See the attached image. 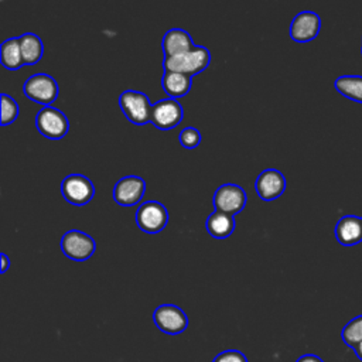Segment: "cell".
Returning <instances> with one entry per match:
<instances>
[{
  "mask_svg": "<svg viewBox=\"0 0 362 362\" xmlns=\"http://www.w3.org/2000/svg\"><path fill=\"white\" fill-rule=\"evenodd\" d=\"M18 40H20L24 65L37 64L41 59L42 52H44V45H42L41 38L34 33H25L23 35H20Z\"/></svg>",
  "mask_w": 362,
  "mask_h": 362,
  "instance_id": "19",
  "label": "cell"
},
{
  "mask_svg": "<svg viewBox=\"0 0 362 362\" xmlns=\"http://www.w3.org/2000/svg\"><path fill=\"white\" fill-rule=\"evenodd\" d=\"M18 116V105L7 93H1V126L11 124Z\"/></svg>",
  "mask_w": 362,
  "mask_h": 362,
  "instance_id": "22",
  "label": "cell"
},
{
  "mask_svg": "<svg viewBox=\"0 0 362 362\" xmlns=\"http://www.w3.org/2000/svg\"><path fill=\"white\" fill-rule=\"evenodd\" d=\"M178 140L182 147L192 150V148L198 147V144L201 143V133L195 127H185L184 130H181Z\"/></svg>",
  "mask_w": 362,
  "mask_h": 362,
  "instance_id": "23",
  "label": "cell"
},
{
  "mask_svg": "<svg viewBox=\"0 0 362 362\" xmlns=\"http://www.w3.org/2000/svg\"><path fill=\"white\" fill-rule=\"evenodd\" d=\"M335 89L345 98L362 103V76L361 75H342L334 82Z\"/></svg>",
  "mask_w": 362,
  "mask_h": 362,
  "instance_id": "20",
  "label": "cell"
},
{
  "mask_svg": "<svg viewBox=\"0 0 362 362\" xmlns=\"http://www.w3.org/2000/svg\"><path fill=\"white\" fill-rule=\"evenodd\" d=\"M354 351H355V354H356V356L362 361V342L359 344V345H356L355 348H354Z\"/></svg>",
  "mask_w": 362,
  "mask_h": 362,
  "instance_id": "27",
  "label": "cell"
},
{
  "mask_svg": "<svg viewBox=\"0 0 362 362\" xmlns=\"http://www.w3.org/2000/svg\"><path fill=\"white\" fill-rule=\"evenodd\" d=\"M195 48L191 35L182 28H171L163 37L164 58L178 57Z\"/></svg>",
  "mask_w": 362,
  "mask_h": 362,
  "instance_id": "15",
  "label": "cell"
},
{
  "mask_svg": "<svg viewBox=\"0 0 362 362\" xmlns=\"http://www.w3.org/2000/svg\"><path fill=\"white\" fill-rule=\"evenodd\" d=\"M212 362H247L246 356L238 349H228L218 354Z\"/></svg>",
  "mask_w": 362,
  "mask_h": 362,
  "instance_id": "24",
  "label": "cell"
},
{
  "mask_svg": "<svg viewBox=\"0 0 362 362\" xmlns=\"http://www.w3.org/2000/svg\"><path fill=\"white\" fill-rule=\"evenodd\" d=\"M0 259H1V273H6L7 269H8V264H10L8 256H7L6 253H1V255H0Z\"/></svg>",
  "mask_w": 362,
  "mask_h": 362,
  "instance_id": "26",
  "label": "cell"
},
{
  "mask_svg": "<svg viewBox=\"0 0 362 362\" xmlns=\"http://www.w3.org/2000/svg\"><path fill=\"white\" fill-rule=\"evenodd\" d=\"M361 52H362V47H361Z\"/></svg>",
  "mask_w": 362,
  "mask_h": 362,
  "instance_id": "28",
  "label": "cell"
},
{
  "mask_svg": "<svg viewBox=\"0 0 362 362\" xmlns=\"http://www.w3.org/2000/svg\"><path fill=\"white\" fill-rule=\"evenodd\" d=\"M321 30V18L317 13L300 11L290 24V37L296 42H308L317 38Z\"/></svg>",
  "mask_w": 362,
  "mask_h": 362,
  "instance_id": "12",
  "label": "cell"
},
{
  "mask_svg": "<svg viewBox=\"0 0 362 362\" xmlns=\"http://www.w3.org/2000/svg\"><path fill=\"white\" fill-rule=\"evenodd\" d=\"M119 106L126 119L136 126H143L151 122L153 105L148 96L140 90L129 89L122 92L119 96Z\"/></svg>",
  "mask_w": 362,
  "mask_h": 362,
  "instance_id": "2",
  "label": "cell"
},
{
  "mask_svg": "<svg viewBox=\"0 0 362 362\" xmlns=\"http://www.w3.org/2000/svg\"><path fill=\"white\" fill-rule=\"evenodd\" d=\"M255 189L260 199L273 201L283 195L286 191V178L276 168L263 170L255 182Z\"/></svg>",
  "mask_w": 362,
  "mask_h": 362,
  "instance_id": "13",
  "label": "cell"
},
{
  "mask_svg": "<svg viewBox=\"0 0 362 362\" xmlns=\"http://www.w3.org/2000/svg\"><path fill=\"white\" fill-rule=\"evenodd\" d=\"M168 222L167 208L158 201L141 204L136 212V223L146 233L161 232Z\"/></svg>",
  "mask_w": 362,
  "mask_h": 362,
  "instance_id": "7",
  "label": "cell"
},
{
  "mask_svg": "<svg viewBox=\"0 0 362 362\" xmlns=\"http://www.w3.org/2000/svg\"><path fill=\"white\" fill-rule=\"evenodd\" d=\"M184 117V109L177 99L165 98L153 105L151 123L160 130L177 127Z\"/></svg>",
  "mask_w": 362,
  "mask_h": 362,
  "instance_id": "10",
  "label": "cell"
},
{
  "mask_svg": "<svg viewBox=\"0 0 362 362\" xmlns=\"http://www.w3.org/2000/svg\"><path fill=\"white\" fill-rule=\"evenodd\" d=\"M62 253L75 262L88 260L96 250V243L92 236L82 230H68L61 238Z\"/></svg>",
  "mask_w": 362,
  "mask_h": 362,
  "instance_id": "5",
  "label": "cell"
},
{
  "mask_svg": "<svg viewBox=\"0 0 362 362\" xmlns=\"http://www.w3.org/2000/svg\"><path fill=\"white\" fill-rule=\"evenodd\" d=\"M146 191V182L139 175L122 177L113 187V199L120 206H133L140 202Z\"/></svg>",
  "mask_w": 362,
  "mask_h": 362,
  "instance_id": "11",
  "label": "cell"
},
{
  "mask_svg": "<svg viewBox=\"0 0 362 362\" xmlns=\"http://www.w3.org/2000/svg\"><path fill=\"white\" fill-rule=\"evenodd\" d=\"M24 95L44 106H51V103L58 98L59 88L57 81L48 74H34L24 82Z\"/></svg>",
  "mask_w": 362,
  "mask_h": 362,
  "instance_id": "4",
  "label": "cell"
},
{
  "mask_svg": "<svg viewBox=\"0 0 362 362\" xmlns=\"http://www.w3.org/2000/svg\"><path fill=\"white\" fill-rule=\"evenodd\" d=\"M335 238L342 246H355L362 242V218L342 216L335 225Z\"/></svg>",
  "mask_w": 362,
  "mask_h": 362,
  "instance_id": "14",
  "label": "cell"
},
{
  "mask_svg": "<svg viewBox=\"0 0 362 362\" xmlns=\"http://www.w3.org/2000/svg\"><path fill=\"white\" fill-rule=\"evenodd\" d=\"M161 86L164 92L168 95V98H173V99L182 98L191 89V76L180 72L164 71Z\"/></svg>",
  "mask_w": 362,
  "mask_h": 362,
  "instance_id": "17",
  "label": "cell"
},
{
  "mask_svg": "<svg viewBox=\"0 0 362 362\" xmlns=\"http://www.w3.org/2000/svg\"><path fill=\"white\" fill-rule=\"evenodd\" d=\"M61 192L65 201L75 206L86 205L95 195L92 181L82 174H69L61 182Z\"/></svg>",
  "mask_w": 362,
  "mask_h": 362,
  "instance_id": "6",
  "label": "cell"
},
{
  "mask_svg": "<svg viewBox=\"0 0 362 362\" xmlns=\"http://www.w3.org/2000/svg\"><path fill=\"white\" fill-rule=\"evenodd\" d=\"M206 230L215 239H226L235 230V216L214 211L206 219Z\"/></svg>",
  "mask_w": 362,
  "mask_h": 362,
  "instance_id": "16",
  "label": "cell"
},
{
  "mask_svg": "<svg viewBox=\"0 0 362 362\" xmlns=\"http://www.w3.org/2000/svg\"><path fill=\"white\" fill-rule=\"evenodd\" d=\"M35 127L44 137L59 140L68 133L69 120L59 109L42 106L35 116Z\"/></svg>",
  "mask_w": 362,
  "mask_h": 362,
  "instance_id": "3",
  "label": "cell"
},
{
  "mask_svg": "<svg viewBox=\"0 0 362 362\" xmlns=\"http://www.w3.org/2000/svg\"><path fill=\"white\" fill-rule=\"evenodd\" d=\"M0 61H1V65L8 71L20 69L24 65L18 37L7 38L6 41H3L0 47Z\"/></svg>",
  "mask_w": 362,
  "mask_h": 362,
  "instance_id": "18",
  "label": "cell"
},
{
  "mask_svg": "<svg viewBox=\"0 0 362 362\" xmlns=\"http://www.w3.org/2000/svg\"><path fill=\"white\" fill-rule=\"evenodd\" d=\"M341 337H342V341L345 342V345H348L352 349L356 345H359L362 342V315H358V317L352 318L342 328Z\"/></svg>",
  "mask_w": 362,
  "mask_h": 362,
  "instance_id": "21",
  "label": "cell"
},
{
  "mask_svg": "<svg viewBox=\"0 0 362 362\" xmlns=\"http://www.w3.org/2000/svg\"><path fill=\"white\" fill-rule=\"evenodd\" d=\"M215 211L225 214H239L246 205V192L240 185L236 184H222L216 188L214 198Z\"/></svg>",
  "mask_w": 362,
  "mask_h": 362,
  "instance_id": "9",
  "label": "cell"
},
{
  "mask_svg": "<svg viewBox=\"0 0 362 362\" xmlns=\"http://www.w3.org/2000/svg\"><path fill=\"white\" fill-rule=\"evenodd\" d=\"M156 327L168 335H178L188 327L187 314L174 304H161L153 313Z\"/></svg>",
  "mask_w": 362,
  "mask_h": 362,
  "instance_id": "8",
  "label": "cell"
},
{
  "mask_svg": "<svg viewBox=\"0 0 362 362\" xmlns=\"http://www.w3.org/2000/svg\"><path fill=\"white\" fill-rule=\"evenodd\" d=\"M296 362H324V361L314 354H305V355L300 356Z\"/></svg>",
  "mask_w": 362,
  "mask_h": 362,
  "instance_id": "25",
  "label": "cell"
},
{
  "mask_svg": "<svg viewBox=\"0 0 362 362\" xmlns=\"http://www.w3.org/2000/svg\"><path fill=\"white\" fill-rule=\"evenodd\" d=\"M209 62H211V54L208 48L195 45V48H192L191 51L182 55L164 58L163 66H164V71H173V72H180L188 76H192L206 69Z\"/></svg>",
  "mask_w": 362,
  "mask_h": 362,
  "instance_id": "1",
  "label": "cell"
}]
</instances>
